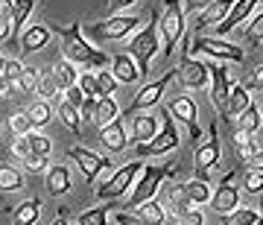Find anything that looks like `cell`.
Segmentation results:
<instances>
[{
  "instance_id": "6da1fadb",
  "label": "cell",
  "mask_w": 263,
  "mask_h": 225,
  "mask_svg": "<svg viewBox=\"0 0 263 225\" xmlns=\"http://www.w3.org/2000/svg\"><path fill=\"white\" fill-rule=\"evenodd\" d=\"M50 32H59V35H62V50H65L67 62H76V65H85V67H105L108 65V56L100 53L97 47H91L82 38V24H79V21L70 24V27L53 24Z\"/></svg>"
},
{
  "instance_id": "7a4b0ae2",
  "label": "cell",
  "mask_w": 263,
  "mask_h": 225,
  "mask_svg": "<svg viewBox=\"0 0 263 225\" xmlns=\"http://www.w3.org/2000/svg\"><path fill=\"white\" fill-rule=\"evenodd\" d=\"M161 117V132H155L146 143H138V158L146 155H164V152L179 146V129H176V117L170 114V108H158Z\"/></svg>"
},
{
  "instance_id": "3957f363",
  "label": "cell",
  "mask_w": 263,
  "mask_h": 225,
  "mask_svg": "<svg viewBox=\"0 0 263 225\" xmlns=\"http://www.w3.org/2000/svg\"><path fill=\"white\" fill-rule=\"evenodd\" d=\"M161 41H164V56H170L176 44L184 38V9L181 0H164V15L158 21Z\"/></svg>"
},
{
  "instance_id": "277c9868",
  "label": "cell",
  "mask_w": 263,
  "mask_h": 225,
  "mask_svg": "<svg viewBox=\"0 0 263 225\" xmlns=\"http://www.w3.org/2000/svg\"><path fill=\"white\" fill-rule=\"evenodd\" d=\"M173 173H176V170L167 167V164H152V167H143L141 173H138V176H141V181H138V188L132 190L129 202H126V211H135L141 202L152 199L155 193H158L161 181H164V178H170Z\"/></svg>"
},
{
  "instance_id": "5b68a950",
  "label": "cell",
  "mask_w": 263,
  "mask_h": 225,
  "mask_svg": "<svg viewBox=\"0 0 263 225\" xmlns=\"http://www.w3.org/2000/svg\"><path fill=\"white\" fill-rule=\"evenodd\" d=\"M132 56L138 59V73H149V62L152 56L158 53V12H152V24L146 29H141V32H135V38H132Z\"/></svg>"
},
{
  "instance_id": "8992f818",
  "label": "cell",
  "mask_w": 263,
  "mask_h": 225,
  "mask_svg": "<svg viewBox=\"0 0 263 225\" xmlns=\"http://www.w3.org/2000/svg\"><path fill=\"white\" fill-rule=\"evenodd\" d=\"M135 27H138V18H132V15H111L108 21H100V24H82V29H88V35H94L97 41L126 38Z\"/></svg>"
},
{
  "instance_id": "52a82bcc",
  "label": "cell",
  "mask_w": 263,
  "mask_h": 225,
  "mask_svg": "<svg viewBox=\"0 0 263 225\" xmlns=\"http://www.w3.org/2000/svg\"><path fill=\"white\" fill-rule=\"evenodd\" d=\"M187 50H196V53H205V56H214L219 59V62H243V50L234 47V44H228V41H222V38H208V35H196L193 38V47Z\"/></svg>"
},
{
  "instance_id": "ba28073f",
  "label": "cell",
  "mask_w": 263,
  "mask_h": 225,
  "mask_svg": "<svg viewBox=\"0 0 263 225\" xmlns=\"http://www.w3.org/2000/svg\"><path fill=\"white\" fill-rule=\"evenodd\" d=\"M141 170H143L141 161H129V164H123L117 173H111V178L105 181L103 188L97 190V196H100V199H117V196H123V193L132 188V181H135V176H138Z\"/></svg>"
},
{
  "instance_id": "9c48e42d",
  "label": "cell",
  "mask_w": 263,
  "mask_h": 225,
  "mask_svg": "<svg viewBox=\"0 0 263 225\" xmlns=\"http://www.w3.org/2000/svg\"><path fill=\"white\" fill-rule=\"evenodd\" d=\"M208 73H211V100H214L216 111L222 120H228V91H231V82H228V67L226 65H208Z\"/></svg>"
},
{
  "instance_id": "30bf717a",
  "label": "cell",
  "mask_w": 263,
  "mask_h": 225,
  "mask_svg": "<svg viewBox=\"0 0 263 225\" xmlns=\"http://www.w3.org/2000/svg\"><path fill=\"white\" fill-rule=\"evenodd\" d=\"M219 152H222V146H219V135H216V126H211L208 141L196 146V178H208V170L216 167Z\"/></svg>"
},
{
  "instance_id": "8fae6325",
  "label": "cell",
  "mask_w": 263,
  "mask_h": 225,
  "mask_svg": "<svg viewBox=\"0 0 263 225\" xmlns=\"http://www.w3.org/2000/svg\"><path fill=\"white\" fill-rule=\"evenodd\" d=\"M67 158L76 161V167L82 170V176L88 178V181H94L103 170L111 167L103 155H97V152H91V149H82V146H70V149H67Z\"/></svg>"
},
{
  "instance_id": "7c38bea8",
  "label": "cell",
  "mask_w": 263,
  "mask_h": 225,
  "mask_svg": "<svg viewBox=\"0 0 263 225\" xmlns=\"http://www.w3.org/2000/svg\"><path fill=\"white\" fill-rule=\"evenodd\" d=\"M170 114L173 117H179L184 126H187V132H190V141L193 143H199L202 141V129H199V111H196V103L190 100V97H179V100H173L170 103Z\"/></svg>"
},
{
  "instance_id": "4fadbf2b",
  "label": "cell",
  "mask_w": 263,
  "mask_h": 225,
  "mask_svg": "<svg viewBox=\"0 0 263 225\" xmlns=\"http://www.w3.org/2000/svg\"><path fill=\"white\" fill-rule=\"evenodd\" d=\"M176 76V70H167V73L161 76L158 82H152V85H143L141 88V94L135 97V103L129 105V114H135V111H143V108H149V105H158V100H161V94H164V88L170 85V79Z\"/></svg>"
},
{
  "instance_id": "5bb4252c",
  "label": "cell",
  "mask_w": 263,
  "mask_h": 225,
  "mask_svg": "<svg viewBox=\"0 0 263 225\" xmlns=\"http://www.w3.org/2000/svg\"><path fill=\"white\" fill-rule=\"evenodd\" d=\"M254 9H260V0H237L234 6L228 9L226 18L219 21V24H214V27H216V35H228V32H231L237 24H243V21L249 18Z\"/></svg>"
},
{
  "instance_id": "9a60e30c",
  "label": "cell",
  "mask_w": 263,
  "mask_h": 225,
  "mask_svg": "<svg viewBox=\"0 0 263 225\" xmlns=\"http://www.w3.org/2000/svg\"><path fill=\"white\" fill-rule=\"evenodd\" d=\"M179 76H181V85H187V88H205V85L211 82L208 65L205 62H193V59L187 56V47H184V56H181Z\"/></svg>"
},
{
  "instance_id": "2e32d148",
  "label": "cell",
  "mask_w": 263,
  "mask_h": 225,
  "mask_svg": "<svg viewBox=\"0 0 263 225\" xmlns=\"http://www.w3.org/2000/svg\"><path fill=\"white\" fill-rule=\"evenodd\" d=\"M100 143H103L108 152H123L126 149L129 138H126V126H123L120 114H117L114 120H108L105 126H100Z\"/></svg>"
},
{
  "instance_id": "e0dca14e",
  "label": "cell",
  "mask_w": 263,
  "mask_h": 225,
  "mask_svg": "<svg viewBox=\"0 0 263 225\" xmlns=\"http://www.w3.org/2000/svg\"><path fill=\"white\" fill-rule=\"evenodd\" d=\"M208 202H211V205H214V211L219 216L222 214H228V211H234L237 208V202H240V190L234 188V184H231V176H226L222 178V184H219V190H216L214 196L208 199Z\"/></svg>"
},
{
  "instance_id": "ac0fdd59",
  "label": "cell",
  "mask_w": 263,
  "mask_h": 225,
  "mask_svg": "<svg viewBox=\"0 0 263 225\" xmlns=\"http://www.w3.org/2000/svg\"><path fill=\"white\" fill-rule=\"evenodd\" d=\"M237 0H214V3H208L205 12L196 18V29H205V27H214V24H219V21L228 15V9L234 6Z\"/></svg>"
},
{
  "instance_id": "d6986e66",
  "label": "cell",
  "mask_w": 263,
  "mask_h": 225,
  "mask_svg": "<svg viewBox=\"0 0 263 225\" xmlns=\"http://www.w3.org/2000/svg\"><path fill=\"white\" fill-rule=\"evenodd\" d=\"M111 76L117 79V82H126V85H132V82H138V79H141L138 67H135V59L126 56V53H117V56H114Z\"/></svg>"
},
{
  "instance_id": "ffe728a7",
  "label": "cell",
  "mask_w": 263,
  "mask_h": 225,
  "mask_svg": "<svg viewBox=\"0 0 263 225\" xmlns=\"http://www.w3.org/2000/svg\"><path fill=\"white\" fill-rule=\"evenodd\" d=\"M47 41H50V27L35 24V27H29L21 35V53H35V50L47 47Z\"/></svg>"
},
{
  "instance_id": "44dd1931",
  "label": "cell",
  "mask_w": 263,
  "mask_h": 225,
  "mask_svg": "<svg viewBox=\"0 0 263 225\" xmlns=\"http://www.w3.org/2000/svg\"><path fill=\"white\" fill-rule=\"evenodd\" d=\"M120 114V108H117V100H114L111 94H103L94 100V111H91V120L97 123V126H105L108 120H114Z\"/></svg>"
},
{
  "instance_id": "7402d4cb",
  "label": "cell",
  "mask_w": 263,
  "mask_h": 225,
  "mask_svg": "<svg viewBox=\"0 0 263 225\" xmlns=\"http://www.w3.org/2000/svg\"><path fill=\"white\" fill-rule=\"evenodd\" d=\"M35 85H38V73L35 67H24L18 79H12L6 94L9 97H24V94H35Z\"/></svg>"
},
{
  "instance_id": "603a6c76",
  "label": "cell",
  "mask_w": 263,
  "mask_h": 225,
  "mask_svg": "<svg viewBox=\"0 0 263 225\" xmlns=\"http://www.w3.org/2000/svg\"><path fill=\"white\" fill-rule=\"evenodd\" d=\"M47 190L53 196H62L70 190V173H67L65 164H56V167L47 170Z\"/></svg>"
},
{
  "instance_id": "cb8c5ba5",
  "label": "cell",
  "mask_w": 263,
  "mask_h": 225,
  "mask_svg": "<svg viewBox=\"0 0 263 225\" xmlns=\"http://www.w3.org/2000/svg\"><path fill=\"white\" fill-rule=\"evenodd\" d=\"M155 132H158V120L152 114H141V117H135V123H132V141L146 143Z\"/></svg>"
},
{
  "instance_id": "d4e9b609",
  "label": "cell",
  "mask_w": 263,
  "mask_h": 225,
  "mask_svg": "<svg viewBox=\"0 0 263 225\" xmlns=\"http://www.w3.org/2000/svg\"><path fill=\"white\" fill-rule=\"evenodd\" d=\"M173 208H176V216H179L181 222H193V225L202 222V214L193 211V202L184 196V190H176L173 193Z\"/></svg>"
},
{
  "instance_id": "484cf974",
  "label": "cell",
  "mask_w": 263,
  "mask_h": 225,
  "mask_svg": "<svg viewBox=\"0 0 263 225\" xmlns=\"http://www.w3.org/2000/svg\"><path fill=\"white\" fill-rule=\"evenodd\" d=\"M184 190V196L193 202V205H205L208 199H211V188H208V178H193L187 184H181Z\"/></svg>"
},
{
  "instance_id": "4316f807",
  "label": "cell",
  "mask_w": 263,
  "mask_h": 225,
  "mask_svg": "<svg viewBox=\"0 0 263 225\" xmlns=\"http://www.w3.org/2000/svg\"><path fill=\"white\" fill-rule=\"evenodd\" d=\"M53 79H56V85H59V91H65V88H70V85H76V70H73V62H67V59H62L56 67H53Z\"/></svg>"
},
{
  "instance_id": "83f0119b",
  "label": "cell",
  "mask_w": 263,
  "mask_h": 225,
  "mask_svg": "<svg viewBox=\"0 0 263 225\" xmlns=\"http://www.w3.org/2000/svg\"><path fill=\"white\" fill-rule=\"evenodd\" d=\"M38 214H41V199H27L24 205L15 208V222L32 225V222H38Z\"/></svg>"
},
{
  "instance_id": "f1b7e54d",
  "label": "cell",
  "mask_w": 263,
  "mask_h": 225,
  "mask_svg": "<svg viewBox=\"0 0 263 225\" xmlns=\"http://www.w3.org/2000/svg\"><path fill=\"white\" fill-rule=\"evenodd\" d=\"M237 117H240V129L249 132V135H257V129H260V108H257V105L249 103Z\"/></svg>"
},
{
  "instance_id": "f546056e",
  "label": "cell",
  "mask_w": 263,
  "mask_h": 225,
  "mask_svg": "<svg viewBox=\"0 0 263 225\" xmlns=\"http://www.w3.org/2000/svg\"><path fill=\"white\" fill-rule=\"evenodd\" d=\"M249 103H252V100H249L243 85H231V91H228V117H237Z\"/></svg>"
},
{
  "instance_id": "4dcf8cb0",
  "label": "cell",
  "mask_w": 263,
  "mask_h": 225,
  "mask_svg": "<svg viewBox=\"0 0 263 225\" xmlns=\"http://www.w3.org/2000/svg\"><path fill=\"white\" fill-rule=\"evenodd\" d=\"M135 211H141V219H143V222H167V211H164L158 202H152V199L141 202Z\"/></svg>"
},
{
  "instance_id": "1f68e13d",
  "label": "cell",
  "mask_w": 263,
  "mask_h": 225,
  "mask_svg": "<svg viewBox=\"0 0 263 225\" xmlns=\"http://www.w3.org/2000/svg\"><path fill=\"white\" fill-rule=\"evenodd\" d=\"M24 188V176L9 164H0V190H21Z\"/></svg>"
},
{
  "instance_id": "d6a6232c",
  "label": "cell",
  "mask_w": 263,
  "mask_h": 225,
  "mask_svg": "<svg viewBox=\"0 0 263 225\" xmlns=\"http://www.w3.org/2000/svg\"><path fill=\"white\" fill-rule=\"evenodd\" d=\"M29 123H32V126H38V129H41V126H47L50 120H53V108H50V103L47 100H41V103H35L32 105V108H29Z\"/></svg>"
},
{
  "instance_id": "836d02e7",
  "label": "cell",
  "mask_w": 263,
  "mask_h": 225,
  "mask_svg": "<svg viewBox=\"0 0 263 225\" xmlns=\"http://www.w3.org/2000/svg\"><path fill=\"white\" fill-rule=\"evenodd\" d=\"M237 211V208H234ZM222 222H228V225H254V222H260V211H237V214H222Z\"/></svg>"
},
{
  "instance_id": "e575fe53",
  "label": "cell",
  "mask_w": 263,
  "mask_h": 225,
  "mask_svg": "<svg viewBox=\"0 0 263 225\" xmlns=\"http://www.w3.org/2000/svg\"><path fill=\"white\" fill-rule=\"evenodd\" d=\"M59 117H62V123H65L73 135H79V129H82V126H79V108H73L70 103L62 100V103H59Z\"/></svg>"
},
{
  "instance_id": "d590c367",
  "label": "cell",
  "mask_w": 263,
  "mask_h": 225,
  "mask_svg": "<svg viewBox=\"0 0 263 225\" xmlns=\"http://www.w3.org/2000/svg\"><path fill=\"white\" fill-rule=\"evenodd\" d=\"M237 149H240V155L243 158H252V155H260V143H254L252 141V135L249 132H243V129H237Z\"/></svg>"
},
{
  "instance_id": "8d00e7d4",
  "label": "cell",
  "mask_w": 263,
  "mask_h": 225,
  "mask_svg": "<svg viewBox=\"0 0 263 225\" xmlns=\"http://www.w3.org/2000/svg\"><path fill=\"white\" fill-rule=\"evenodd\" d=\"M27 141H29V149L38 152V155H50V149H53V143H50L47 135H41V132H27Z\"/></svg>"
},
{
  "instance_id": "74e56055",
  "label": "cell",
  "mask_w": 263,
  "mask_h": 225,
  "mask_svg": "<svg viewBox=\"0 0 263 225\" xmlns=\"http://www.w3.org/2000/svg\"><path fill=\"white\" fill-rule=\"evenodd\" d=\"M108 211H111V208H94V211H85L76 222L79 225H105L108 222Z\"/></svg>"
},
{
  "instance_id": "f35d334b",
  "label": "cell",
  "mask_w": 263,
  "mask_h": 225,
  "mask_svg": "<svg viewBox=\"0 0 263 225\" xmlns=\"http://www.w3.org/2000/svg\"><path fill=\"white\" fill-rule=\"evenodd\" d=\"M76 85L82 88V94L85 97H103V91H100V85H97V76L94 73H82V76H76Z\"/></svg>"
},
{
  "instance_id": "ab89813d",
  "label": "cell",
  "mask_w": 263,
  "mask_h": 225,
  "mask_svg": "<svg viewBox=\"0 0 263 225\" xmlns=\"http://www.w3.org/2000/svg\"><path fill=\"white\" fill-rule=\"evenodd\" d=\"M246 190H249V193H254V196L263 190V167H260V164L246 173Z\"/></svg>"
},
{
  "instance_id": "60d3db41",
  "label": "cell",
  "mask_w": 263,
  "mask_h": 225,
  "mask_svg": "<svg viewBox=\"0 0 263 225\" xmlns=\"http://www.w3.org/2000/svg\"><path fill=\"white\" fill-rule=\"evenodd\" d=\"M9 126H12V132H15V135H27V132L32 129V123H29V114L27 111H15L9 117Z\"/></svg>"
},
{
  "instance_id": "b9f144b4",
  "label": "cell",
  "mask_w": 263,
  "mask_h": 225,
  "mask_svg": "<svg viewBox=\"0 0 263 225\" xmlns=\"http://www.w3.org/2000/svg\"><path fill=\"white\" fill-rule=\"evenodd\" d=\"M47 164H50V155H38V152H29L24 158V167L29 173H41V170H47Z\"/></svg>"
},
{
  "instance_id": "7bdbcfd3",
  "label": "cell",
  "mask_w": 263,
  "mask_h": 225,
  "mask_svg": "<svg viewBox=\"0 0 263 225\" xmlns=\"http://www.w3.org/2000/svg\"><path fill=\"white\" fill-rule=\"evenodd\" d=\"M94 76H97V85H100L103 94H114V91H117V79L111 76V70H100V73H94Z\"/></svg>"
},
{
  "instance_id": "ee69618b",
  "label": "cell",
  "mask_w": 263,
  "mask_h": 225,
  "mask_svg": "<svg viewBox=\"0 0 263 225\" xmlns=\"http://www.w3.org/2000/svg\"><path fill=\"white\" fill-rule=\"evenodd\" d=\"M35 88L41 91V97H44V100L56 97V91H59V85H56V79H53V76H38V85H35Z\"/></svg>"
},
{
  "instance_id": "f6af8a7d",
  "label": "cell",
  "mask_w": 263,
  "mask_h": 225,
  "mask_svg": "<svg viewBox=\"0 0 263 225\" xmlns=\"http://www.w3.org/2000/svg\"><path fill=\"white\" fill-rule=\"evenodd\" d=\"M21 70H24V65H21L18 59H12V62H3V79H6V82H12V79H18L21 76Z\"/></svg>"
},
{
  "instance_id": "bcb514c9",
  "label": "cell",
  "mask_w": 263,
  "mask_h": 225,
  "mask_svg": "<svg viewBox=\"0 0 263 225\" xmlns=\"http://www.w3.org/2000/svg\"><path fill=\"white\" fill-rule=\"evenodd\" d=\"M65 103H70L73 108H79V105L85 103V94L79 85H70V88H65Z\"/></svg>"
},
{
  "instance_id": "7dc6e473",
  "label": "cell",
  "mask_w": 263,
  "mask_h": 225,
  "mask_svg": "<svg viewBox=\"0 0 263 225\" xmlns=\"http://www.w3.org/2000/svg\"><path fill=\"white\" fill-rule=\"evenodd\" d=\"M12 152H15V155H18L21 161H24V158L29 155V152H32V149H29V141H27V135H15V143H12Z\"/></svg>"
},
{
  "instance_id": "c3c4849f",
  "label": "cell",
  "mask_w": 263,
  "mask_h": 225,
  "mask_svg": "<svg viewBox=\"0 0 263 225\" xmlns=\"http://www.w3.org/2000/svg\"><path fill=\"white\" fill-rule=\"evenodd\" d=\"M9 35H12V18H3V15H0V44Z\"/></svg>"
},
{
  "instance_id": "681fc988",
  "label": "cell",
  "mask_w": 263,
  "mask_h": 225,
  "mask_svg": "<svg viewBox=\"0 0 263 225\" xmlns=\"http://www.w3.org/2000/svg\"><path fill=\"white\" fill-rule=\"evenodd\" d=\"M111 222L132 225V222H143V219H141V214H138V216H132V214H117V216H111Z\"/></svg>"
},
{
  "instance_id": "f907efd6",
  "label": "cell",
  "mask_w": 263,
  "mask_h": 225,
  "mask_svg": "<svg viewBox=\"0 0 263 225\" xmlns=\"http://www.w3.org/2000/svg\"><path fill=\"white\" fill-rule=\"evenodd\" d=\"M138 0H108V9H111V15L114 12H120V9H126V6H135Z\"/></svg>"
},
{
  "instance_id": "816d5d0a",
  "label": "cell",
  "mask_w": 263,
  "mask_h": 225,
  "mask_svg": "<svg viewBox=\"0 0 263 225\" xmlns=\"http://www.w3.org/2000/svg\"><path fill=\"white\" fill-rule=\"evenodd\" d=\"M208 3H214V0H187V9H193V12H196V9H205Z\"/></svg>"
},
{
  "instance_id": "f5cc1de1",
  "label": "cell",
  "mask_w": 263,
  "mask_h": 225,
  "mask_svg": "<svg viewBox=\"0 0 263 225\" xmlns=\"http://www.w3.org/2000/svg\"><path fill=\"white\" fill-rule=\"evenodd\" d=\"M0 73H3V56H0Z\"/></svg>"
}]
</instances>
